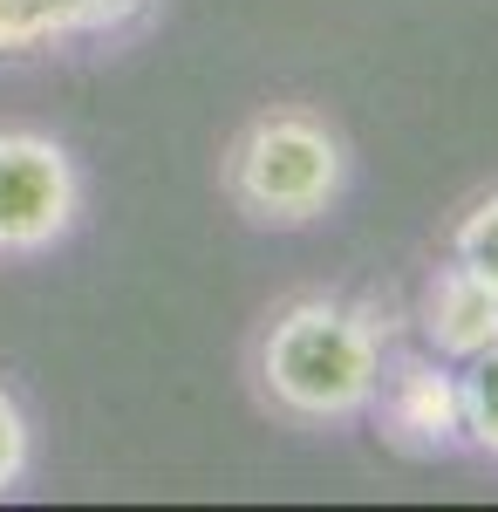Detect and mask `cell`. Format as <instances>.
<instances>
[{
	"label": "cell",
	"instance_id": "8992f818",
	"mask_svg": "<svg viewBox=\"0 0 498 512\" xmlns=\"http://www.w3.org/2000/svg\"><path fill=\"white\" fill-rule=\"evenodd\" d=\"M423 342L430 355H444V362H471V355H485L498 342V294L485 280L471 274V267H437V280L423 287Z\"/></svg>",
	"mask_w": 498,
	"mask_h": 512
},
{
	"label": "cell",
	"instance_id": "7a4b0ae2",
	"mask_svg": "<svg viewBox=\"0 0 498 512\" xmlns=\"http://www.w3.org/2000/svg\"><path fill=\"white\" fill-rule=\"evenodd\" d=\"M342 178L348 151L314 110H260L226 151V192L253 226H314Z\"/></svg>",
	"mask_w": 498,
	"mask_h": 512
},
{
	"label": "cell",
	"instance_id": "9c48e42d",
	"mask_svg": "<svg viewBox=\"0 0 498 512\" xmlns=\"http://www.w3.org/2000/svg\"><path fill=\"white\" fill-rule=\"evenodd\" d=\"M28 458H35V431H28V410L14 403V390H0V499L28 478Z\"/></svg>",
	"mask_w": 498,
	"mask_h": 512
},
{
	"label": "cell",
	"instance_id": "3957f363",
	"mask_svg": "<svg viewBox=\"0 0 498 512\" xmlns=\"http://www.w3.org/2000/svg\"><path fill=\"white\" fill-rule=\"evenodd\" d=\"M82 212L76 158L41 130H0V260L55 253Z\"/></svg>",
	"mask_w": 498,
	"mask_h": 512
},
{
	"label": "cell",
	"instance_id": "52a82bcc",
	"mask_svg": "<svg viewBox=\"0 0 498 512\" xmlns=\"http://www.w3.org/2000/svg\"><path fill=\"white\" fill-rule=\"evenodd\" d=\"M458 403H464V444L498 458V342L458 369Z\"/></svg>",
	"mask_w": 498,
	"mask_h": 512
},
{
	"label": "cell",
	"instance_id": "ba28073f",
	"mask_svg": "<svg viewBox=\"0 0 498 512\" xmlns=\"http://www.w3.org/2000/svg\"><path fill=\"white\" fill-rule=\"evenodd\" d=\"M451 260L471 267V274L498 294V192H485L478 205H464L458 233H451Z\"/></svg>",
	"mask_w": 498,
	"mask_h": 512
},
{
	"label": "cell",
	"instance_id": "277c9868",
	"mask_svg": "<svg viewBox=\"0 0 498 512\" xmlns=\"http://www.w3.org/2000/svg\"><path fill=\"white\" fill-rule=\"evenodd\" d=\"M383 424L403 451H458L464 444V403H458V369L444 355H396L383 362Z\"/></svg>",
	"mask_w": 498,
	"mask_h": 512
},
{
	"label": "cell",
	"instance_id": "6da1fadb",
	"mask_svg": "<svg viewBox=\"0 0 498 512\" xmlns=\"http://www.w3.org/2000/svg\"><path fill=\"white\" fill-rule=\"evenodd\" d=\"M260 390L294 424H355L383 390V335L348 301H287L260 335Z\"/></svg>",
	"mask_w": 498,
	"mask_h": 512
},
{
	"label": "cell",
	"instance_id": "5b68a950",
	"mask_svg": "<svg viewBox=\"0 0 498 512\" xmlns=\"http://www.w3.org/2000/svg\"><path fill=\"white\" fill-rule=\"evenodd\" d=\"M151 14V0H0V62H41L82 41L123 35Z\"/></svg>",
	"mask_w": 498,
	"mask_h": 512
}]
</instances>
